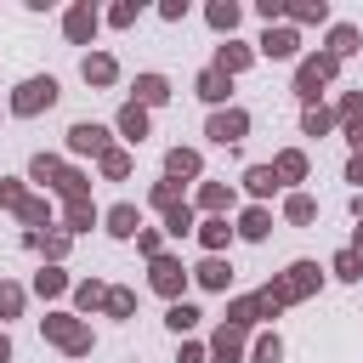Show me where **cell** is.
<instances>
[{
	"label": "cell",
	"mask_w": 363,
	"mask_h": 363,
	"mask_svg": "<svg viewBox=\"0 0 363 363\" xmlns=\"http://www.w3.org/2000/svg\"><path fill=\"white\" fill-rule=\"evenodd\" d=\"M323 289V267L318 261H289L272 284H267V295L278 301V306H301V301H312Z\"/></svg>",
	"instance_id": "obj_1"
},
{
	"label": "cell",
	"mask_w": 363,
	"mask_h": 363,
	"mask_svg": "<svg viewBox=\"0 0 363 363\" xmlns=\"http://www.w3.org/2000/svg\"><path fill=\"white\" fill-rule=\"evenodd\" d=\"M40 335H45L62 357H91V346H96L91 323H85V318H74V312H45V318H40Z\"/></svg>",
	"instance_id": "obj_2"
},
{
	"label": "cell",
	"mask_w": 363,
	"mask_h": 363,
	"mask_svg": "<svg viewBox=\"0 0 363 363\" xmlns=\"http://www.w3.org/2000/svg\"><path fill=\"white\" fill-rule=\"evenodd\" d=\"M57 96H62V85H57L51 74H28V79L11 91L6 113H11V119H40V113H51V108H57Z\"/></svg>",
	"instance_id": "obj_3"
},
{
	"label": "cell",
	"mask_w": 363,
	"mask_h": 363,
	"mask_svg": "<svg viewBox=\"0 0 363 363\" xmlns=\"http://www.w3.org/2000/svg\"><path fill=\"white\" fill-rule=\"evenodd\" d=\"M335 79H340V62L329 51H306L295 62V96H301V108H312L323 96V85H335Z\"/></svg>",
	"instance_id": "obj_4"
},
{
	"label": "cell",
	"mask_w": 363,
	"mask_h": 363,
	"mask_svg": "<svg viewBox=\"0 0 363 363\" xmlns=\"http://www.w3.org/2000/svg\"><path fill=\"white\" fill-rule=\"evenodd\" d=\"M187 284H193V272L182 267V255H170V250H164V255H153V261H147V289H153V295L182 301V289H187Z\"/></svg>",
	"instance_id": "obj_5"
},
{
	"label": "cell",
	"mask_w": 363,
	"mask_h": 363,
	"mask_svg": "<svg viewBox=\"0 0 363 363\" xmlns=\"http://www.w3.org/2000/svg\"><path fill=\"white\" fill-rule=\"evenodd\" d=\"M204 136L216 142V147H238L244 136H250V113L244 108H210V119H204Z\"/></svg>",
	"instance_id": "obj_6"
},
{
	"label": "cell",
	"mask_w": 363,
	"mask_h": 363,
	"mask_svg": "<svg viewBox=\"0 0 363 363\" xmlns=\"http://www.w3.org/2000/svg\"><path fill=\"white\" fill-rule=\"evenodd\" d=\"M62 147H68L74 159H85V153H91V159H102V153L113 147V136H108V125H96V119H74V125H68V136H62Z\"/></svg>",
	"instance_id": "obj_7"
},
{
	"label": "cell",
	"mask_w": 363,
	"mask_h": 363,
	"mask_svg": "<svg viewBox=\"0 0 363 363\" xmlns=\"http://www.w3.org/2000/svg\"><path fill=\"white\" fill-rule=\"evenodd\" d=\"M255 57H272V62H301V28L272 23V28L255 40Z\"/></svg>",
	"instance_id": "obj_8"
},
{
	"label": "cell",
	"mask_w": 363,
	"mask_h": 363,
	"mask_svg": "<svg viewBox=\"0 0 363 363\" xmlns=\"http://www.w3.org/2000/svg\"><path fill=\"white\" fill-rule=\"evenodd\" d=\"M96 28H102V11H96L91 0H74V6L62 11V34H68V45H91Z\"/></svg>",
	"instance_id": "obj_9"
},
{
	"label": "cell",
	"mask_w": 363,
	"mask_h": 363,
	"mask_svg": "<svg viewBox=\"0 0 363 363\" xmlns=\"http://www.w3.org/2000/svg\"><path fill=\"white\" fill-rule=\"evenodd\" d=\"M233 204H238L233 182H199V193H193V216H227Z\"/></svg>",
	"instance_id": "obj_10"
},
{
	"label": "cell",
	"mask_w": 363,
	"mask_h": 363,
	"mask_svg": "<svg viewBox=\"0 0 363 363\" xmlns=\"http://www.w3.org/2000/svg\"><path fill=\"white\" fill-rule=\"evenodd\" d=\"M244 352H250V335L233 329V323H216V335H210V363H244Z\"/></svg>",
	"instance_id": "obj_11"
},
{
	"label": "cell",
	"mask_w": 363,
	"mask_h": 363,
	"mask_svg": "<svg viewBox=\"0 0 363 363\" xmlns=\"http://www.w3.org/2000/svg\"><path fill=\"white\" fill-rule=\"evenodd\" d=\"M250 62H255V45H244V40H221V45H216V57H210V68H221L227 79H238Z\"/></svg>",
	"instance_id": "obj_12"
},
{
	"label": "cell",
	"mask_w": 363,
	"mask_h": 363,
	"mask_svg": "<svg viewBox=\"0 0 363 363\" xmlns=\"http://www.w3.org/2000/svg\"><path fill=\"white\" fill-rule=\"evenodd\" d=\"M79 79H85V85H96V91H108V85L119 79V57H113V51H85Z\"/></svg>",
	"instance_id": "obj_13"
},
{
	"label": "cell",
	"mask_w": 363,
	"mask_h": 363,
	"mask_svg": "<svg viewBox=\"0 0 363 363\" xmlns=\"http://www.w3.org/2000/svg\"><path fill=\"white\" fill-rule=\"evenodd\" d=\"M193 96H199V102H210V108H227L233 79H227L221 68H199V74H193Z\"/></svg>",
	"instance_id": "obj_14"
},
{
	"label": "cell",
	"mask_w": 363,
	"mask_h": 363,
	"mask_svg": "<svg viewBox=\"0 0 363 363\" xmlns=\"http://www.w3.org/2000/svg\"><path fill=\"white\" fill-rule=\"evenodd\" d=\"M164 176L170 182H204V153L199 147H170L164 153Z\"/></svg>",
	"instance_id": "obj_15"
},
{
	"label": "cell",
	"mask_w": 363,
	"mask_h": 363,
	"mask_svg": "<svg viewBox=\"0 0 363 363\" xmlns=\"http://www.w3.org/2000/svg\"><path fill=\"white\" fill-rule=\"evenodd\" d=\"M23 244H28V250H40V255H45V267H62V261H68V250H74V238H68L62 227H51V233H23Z\"/></svg>",
	"instance_id": "obj_16"
},
{
	"label": "cell",
	"mask_w": 363,
	"mask_h": 363,
	"mask_svg": "<svg viewBox=\"0 0 363 363\" xmlns=\"http://www.w3.org/2000/svg\"><path fill=\"white\" fill-rule=\"evenodd\" d=\"M284 23L289 28H323L329 23V0H284Z\"/></svg>",
	"instance_id": "obj_17"
},
{
	"label": "cell",
	"mask_w": 363,
	"mask_h": 363,
	"mask_svg": "<svg viewBox=\"0 0 363 363\" xmlns=\"http://www.w3.org/2000/svg\"><path fill=\"white\" fill-rule=\"evenodd\" d=\"M102 227H108L113 238H136V233H142V210H136L130 199H119V204L102 210Z\"/></svg>",
	"instance_id": "obj_18"
},
{
	"label": "cell",
	"mask_w": 363,
	"mask_h": 363,
	"mask_svg": "<svg viewBox=\"0 0 363 363\" xmlns=\"http://www.w3.org/2000/svg\"><path fill=\"white\" fill-rule=\"evenodd\" d=\"M187 272H193V284H199V289H210V295H221V289L233 284V261H221V255H204V261H199V267H187Z\"/></svg>",
	"instance_id": "obj_19"
},
{
	"label": "cell",
	"mask_w": 363,
	"mask_h": 363,
	"mask_svg": "<svg viewBox=\"0 0 363 363\" xmlns=\"http://www.w3.org/2000/svg\"><path fill=\"white\" fill-rule=\"evenodd\" d=\"M238 238H250V244H267L272 238V210L267 204H250V210H238V227H233Z\"/></svg>",
	"instance_id": "obj_20"
},
{
	"label": "cell",
	"mask_w": 363,
	"mask_h": 363,
	"mask_svg": "<svg viewBox=\"0 0 363 363\" xmlns=\"http://www.w3.org/2000/svg\"><path fill=\"white\" fill-rule=\"evenodd\" d=\"M204 23H210L216 34H227V40H233V34H238V23H244V6H238V0H210V6H204Z\"/></svg>",
	"instance_id": "obj_21"
},
{
	"label": "cell",
	"mask_w": 363,
	"mask_h": 363,
	"mask_svg": "<svg viewBox=\"0 0 363 363\" xmlns=\"http://www.w3.org/2000/svg\"><path fill=\"white\" fill-rule=\"evenodd\" d=\"M130 91H136V96H130L136 108H164V102H170V79H164V74H136Z\"/></svg>",
	"instance_id": "obj_22"
},
{
	"label": "cell",
	"mask_w": 363,
	"mask_h": 363,
	"mask_svg": "<svg viewBox=\"0 0 363 363\" xmlns=\"http://www.w3.org/2000/svg\"><path fill=\"white\" fill-rule=\"evenodd\" d=\"M113 130H119V136H125L130 147H142V136L153 130V125H147V108H136V102H125V108L113 113Z\"/></svg>",
	"instance_id": "obj_23"
},
{
	"label": "cell",
	"mask_w": 363,
	"mask_h": 363,
	"mask_svg": "<svg viewBox=\"0 0 363 363\" xmlns=\"http://www.w3.org/2000/svg\"><path fill=\"white\" fill-rule=\"evenodd\" d=\"M193 233H199V244H204V255H221V250H227V244L238 238V233L227 227V216H204V221H199Z\"/></svg>",
	"instance_id": "obj_24"
},
{
	"label": "cell",
	"mask_w": 363,
	"mask_h": 363,
	"mask_svg": "<svg viewBox=\"0 0 363 363\" xmlns=\"http://www.w3.org/2000/svg\"><path fill=\"white\" fill-rule=\"evenodd\" d=\"M335 62H346V57H357L363 51V34L352 28V23H329V45H323Z\"/></svg>",
	"instance_id": "obj_25"
},
{
	"label": "cell",
	"mask_w": 363,
	"mask_h": 363,
	"mask_svg": "<svg viewBox=\"0 0 363 363\" xmlns=\"http://www.w3.org/2000/svg\"><path fill=\"white\" fill-rule=\"evenodd\" d=\"M306 170H312V159H306L301 147H284V153L272 159V176H278L284 187H295V182H306Z\"/></svg>",
	"instance_id": "obj_26"
},
{
	"label": "cell",
	"mask_w": 363,
	"mask_h": 363,
	"mask_svg": "<svg viewBox=\"0 0 363 363\" xmlns=\"http://www.w3.org/2000/svg\"><path fill=\"white\" fill-rule=\"evenodd\" d=\"M238 182H244V193H250V199H255V204H267V199H272V193H278V187H284V182H278V176H272V164H250V170H244V176H238Z\"/></svg>",
	"instance_id": "obj_27"
},
{
	"label": "cell",
	"mask_w": 363,
	"mask_h": 363,
	"mask_svg": "<svg viewBox=\"0 0 363 363\" xmlns=\"http://www.w3.org/2000/svg\"><path fill=\"white\" fill-rule=\"evenodd\" d=\"M51 187H57V199H62V204H85V199H91V176H85V170H74V164H62V176H57Z\"/></svg>",
	"instance_id": "obj_28"
},
{
	"label": "cell",
	"mask_w": 363,
	"mask_h": 363,
	"mask_svg": "<svg viewBox=\"0 0 363 363\" xmlns=\"http://www.w3.org/2000/svg\"><path fill=\"white\" fill-rule=\"evenodd\" d=\"M91 227H102V210L85 199V204H62V233L68 238H79V233H91Z\"/></svg>",
	"instance_id": "obj_29"
},
{
	"label": "cell",
	"mask_w": 363,
	"mask_h": 363,
	"mask_svg": "<svg viewBox=\"0 0 363 363\" xmlns=\"http://www.w3.org/2000/svg\"><path fill=\"white\" fill-rule=\"evenodd\" d=\"M68 295H74V318H85V312H102V301H108V284H102V278H79Z\"/></svg>",
	"instance_id": "obj_30"
},
{
	"label": "cell",
	"mask_w": 363,
	"mask_h": 363,
	"mask_svg": "<svg viewBox=\"0 0 363 363\" xmlns=\"http://www.w3.org/2000/svg\"><path fill=\"white\" fill-rule=\"evenodd\" d=\"M17 221H23L28 233H51V227H57V221H51V199L28 193V199H23V210H17Z\"/></svg>",
	"instance_id": "obj_31"
},
{
	"label": "cell",
	"mask_w": 363,
	"mask_h": 363,
	"mask_svg": "<svg viewBox=\"0 0 363 363\" xmlns=\"http://www.w3.org/2000/svg\"><path fill=\"white\" fill-rule=\"evenodd\" d=\"M284 221H289V227H312V221H318V199L295 187V193L284 199Z\"/></svg>",
	"instance_id": "obj_32"
},
{
	"label": "cell",
	"mask_w": 363,
	"mask_h": 363,
	"mask_svg": "<svg viewBox=\"0 0 363 363\" xmlns=\"http://www.w3.org/2000/svg\"><path fill=\"white\" fill-rule=\"evenodd\" d=\"M68 289H74V284H68L62 267H40V272H34V295H40V301H62Z\"/></svg>",
	"instance_id": "obj_33"
},
{
	"label": "cell",
	"mask_w": 363,
	"mask_h": 363,
	"mask_svg": "<svg viewBox=\"0 0 363 363\" xmlns=\"http://www.w3.org/2000/svg\"><path fill=\"white\" fill-rule=\"evenodd\" d=\"M244 363H284V340H278V329H261V335L250 340Z\"/></svg>",
	"instance_id": "obj_34"
},
{
	"label": "cell",
	"mask_w": 363,
	"mask_h": 363,
	"mask_svg": "<svg viewBox=\"0 0 363 363\" xmlns=\"http://www.w3.org/2000/svg\"><path fill=\"white\" fill-rule=\"evenodd\" d=\"M96 170H102V182H125V176L136 170V159H130V147H108V153L96 159Z\"/></svg>",
	"instance_id": "obj_35"
},
{
	"label": "cell",
	"mask_w": 363,
	"mask_h": 363,
	"mask_svg": "<svg viewBox=\"0 0 363 363\" xmlns=\"http://www.w3.org/2000/svg\"><path fill=\"white\" fill-rule=\"evenodd\" d=\"M199 318H204V312H199L193 301H170V312H164V329H170V335H193V329H199Z\"/></svg>",
	"instance_id": "obj_36"
},
{
	"label": "cell",
	"mask_w": 363,
	"mask_h": 363,
	"mask_svg": "<svg viewBox=\"0 0 363 363\" xmlns=\"http://www.w3.org/2000/svg\"><path fill=\"white\" fill-rule=\"evenodd\" d=\"M23 306H28V289H23V284H11V278H0V323L23 318Z\"/></svg>",
	"instance_id": "obj_37"
},
{
	"label": "cell",
	"mask_w": 363,
	"mask_h": 363,
	"mask_svg": "<svg viewBox=\"0 0 363 363\" xmlns=\"http://www.w3.org/2000/svg\"><path fill=\"white\" fill-rule=\"evenodd\" d=\"M329 130H335V113H329L323 102L301 108V136H329Z\"/></svg>",
	"instance_id": "obj_38"
},
{
	"label": "cell",
	"mask_w": 363,
	"mask_h": 363,
	"mask_svg": "<svg viewBox=\"0 0 363 363\" xmlns=\"http://www.w3.org/2000/svg\"><path fill=\"white\" fill-rule=\"evenodd\" d=\"M193 227H199V216H193V204H187V199H182L176 210H164V238H187Z\"/></svg>",
	"instance_id": "obj_39"
},
{
	"label": "cell",
	"mask_w": 363,
	"mask_h": 363,
	"mask_svg": "<svg viewBox=\"0 0 363 363\" xmlns=\"http://www.w3.org/2000/svg\"><path fill=\"white\" fill-rule=\"evenodd\" d=\"M323 272H335L340 284H357V278H363V255H357V250H335V261H329Z\"/></svg>",
	"instance_id": "obj_40"
},
{
	"label": "cell",
	"mask_w": 363,
	"mask_h": 363,
	"mask_svg": "<svg viewBox=\"0 0 363 363\" xmlns=\"http://www.w3.org/2000/svg\"><path fill=\"white\" fill-rule=\"evenodd\" d=\"M57 176H62V159H57V153H34V159H28V182H40V187H51Z\"/></svg>",
	"instance_id": "obj_41"
},
{
	"label": "cell",
	"mask_w": 363,
	"mask_h": 363,
	"mask_svg": "<svg viewBox=\"0 0 363 363\" xmlns=\"http://www.w3.org/2000/svg\"><path fill=\"white\" fill-rule=\"evenodd\" d=\"M147 204H153L159 216H164V210H176V204H182V182H170V176H164V182H153V187H147Z\"/></svg>",
	"instance_id": "obj_42"
},
{
	"label": "cell",
	"mask_w": 363,
	"mask_h": 363,
	"mask_svg": "<svg viewBox=\"0 0 363 363\" xmlns=\"http://www.w3.org/2000/svg\"><path fill=\"white\" fill-rule=\"evenodd\" d=\"M102 312H108V318H130V312H136V289H125V284H108V301H102Z\"/></svg>",
	"instance_id": "obj_43"
},
{
	"label": "cell",
	"mask_w": 363,
	"mask_h": 363,
	"mask_svg": "<svg viewBox=\"0 0 363 363\" xmlns=\"http://www.w3.org/2000/svg\"><path fill=\"white\" fill-rule=\"evenodd\" d=\"M329 113H335V125H340V130H346V125H357V119H363V91H340V102H335Z\"/></svg>",
	"instance_id": "obj_44"
},
{
	"label": "cell",
	"mask_w": 363,
	"mask_h": 363,
	"mask_svg": "<svg viewBox=\"0 0 363 363\" xmlns=\"http://www.w3.org/2000/svg\"><path fill=\"white\" fill-rule=\"evenodd\" d=\"M23 199H28V187H23L17 176H0V210H11V216H17V210H23Z\"/></svg>",
	"instance_id": "obj_45"
},
{
	"label": "cell",
	"mask_w": 363,
	"mask_h": 363,
	"mask_svg": "<svg viewBox=\"0 0 363 363\" xmlns=\"http://www.w3.org/2000/svg\"><path fill=\"white\" fill-rule=\"evenodd\" d=\"M136 17H142V0H119V6H108V23H113V28H130Z\"/></svg>",
	"instance_id": "obj_46"
},
{
	"label": "cell",
	"mask_w": 363,
	"mask_h": 363,
	"mask_svg": "<svg viewBox=\"0 0 363 363\" xmlns=\"http://www.w3.org/2000/svg\"><path fill=\"white\" fill-rule=\"evenodd\" d=\"M136 250H142L147 261H153V255H164V227H142V233H136Z\"/></svg>",
	"instance_id": "obj_47"
},
{
	"label": "cell",
	"mask_w": 363,
	"mask_h": 363,
	"mask_svg": "<svg viewBox=\"0 0 363 363\" xmlns=\"http://www.w3.org/2000/svg\"><path fill=\"white\" fill-rule=\"evenodd\" d=\"M176 363H210V346H204V340H182Z\"/></svg>",
	"instance_id": "obj_48"
},
{
	"label": "cell",
	"mask_w": 363,
	"mask_h": 363,
	"mask_svg": "<svg viewBox=\"0 0 363 363\" xmlns=\"http://www.w3.org/2000/svg\"><path fill=\"white\" fill-rule=\"evenodd\" d=\"M255 17L272 28V23H284V0H255Z\"/></svg>",
	"instance_id": "obj_49"
},
{
	"label": "cell",
	"mask_w": 363,
	"mask_h": 363,
	"mask_svg": "<svg viewBox=\"0 0 363 363\" xmlns=\"http://www.w3.org/2000/svg\"><path fill=\"white\" fill-rule=\"evenodd\" d=\"M159 17H164V23H182V17H187V0H164Z\"/></svg>",
	"instance_id": "obj_50"
},
{
	"label": "cell",
	"mask_w": 363,
	"mask_h": 363,
	"mask_svg": "<svg viewBox=\"0 0 363 363\" xmlns=\"http://www.w3.org/2000/svg\"><path fill=\"white\" fill-rule=\"evenodd\" d=\"M346 182H357V193H363V153H352V159H346Z\"/></svg>",
	"instance_id": "obj_51"
},
{
	"label": "cell",
	"mask_w": 363,
	"mask_h": 363,
	"mask_svg": "<svg viewBox=\"0 0 363 363\" xmlns=\"http://www.w3.org/2000/svg\"><path fill=\"white\" fill-rule=\"evenodd\" d=\"M346 142H352V153H363V119H357V125H346Z\"/></svg>",
	"instance_id": "obj_52"
},
{
	"label": "cell",
	"mask_w": 363,
	"mask_h": 363,
	"mask_svg": "<svg viewBox=\"0 0 363 363\" xmlns=\"http://www.w3.org/2000/svg\"><path fill=\"white\" fill-rule=\"evenodd\" d=\"M0 363H11V335L0 329Z\"/></svg>",
	"instance_id": "obj_53"
},
{
	"label": "cell",
	"mask_w": 363,
	"mask_h": 363,
	"mask_svg": "<svg viewBox=\"0 0 363 363\" xmlns=\"http://www.w3.org/2000/svg\"><path fill=\"white\" fill-rule=\"evenodd\" d=\"M346 250H357V255H363V221H357V233H352V244H346Z\"/></svg>",
	"instance_id": "obj_54"
},
{
	"label": "cell",
	"mask_w": 363,
	"mask_h": 363,
	"mask_svg": "<svg viewBox=\"0 0 363 363\" xmlns=\"http://www.w3.org/2000/svg\"><path fill=\"white\" fill-rule=\"evenodd\" d=\"M352 216H357V221H363V193H352Z\"/></svg>",
	"instance_id": "obj_55"
}]
</instances>
